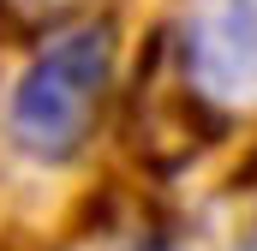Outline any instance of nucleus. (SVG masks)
Returning a JSON list of instances; mask_svg holds the SVG:
<instances>
[{
	"label": "nucleus",
	"instance_id": "nucleus-1",
	"mask_svg": "<svg viewBox=\"0 0 257 251\" xmlns=\"http://www.w3.org/2000/svg\"><path fill=\"white\" fill-rule=\"evenodd\" d=\"M108 84H114V30L102 18L54 30L12 90V108H6L12 144L30 162H72L96 132Z\"/></svg>",
	"mask_w": 257,
	"mask_h": 251
},
{
	"label": "nucleus",
	"instance_id": "nucleus-2",
	"mask_svg": "<svg viewBox=\"0 0 257 251\" xmlns=\"http://www.w3.org/2000/svg\"><path fill=\"white\" fill-rule=\"evenodd\" d=\"M174 66L209 108H257V0H186Z\"/></svg>",
	"mask_w": 257,
	"mask_h": 251
},
{
	"label": "nucleus",
	"instance_id": "nucleus-3",
	"mask_svg": "<svg viewBox=\"0 0 257 251\" xmlns=\"http://www.w3.org/2000/svg\"><path fill=\"white\" fill-rule=\"evenodd\" d=\"M84 12V0H0V18H12V24H66V18H78Z\"/></svg>",
	"mask_w": 257,
	"mask_h": 251
},
{
	"label": "nucleus",
	"instance_id": "nucleus-4",
	"mask_svg": "<svg viewBox=\"0 0 257 251\" xmlns=\"http://www.w3.org/2000/svg\"><path fill=\"white\" fill-rule=\"evenodd\" d=\"M114 251H180V245H174V233H168V227H138V233H126Z\"/></svg>",
	"mask_w": 257,
	"mask_h": 251
}]
</instances>
